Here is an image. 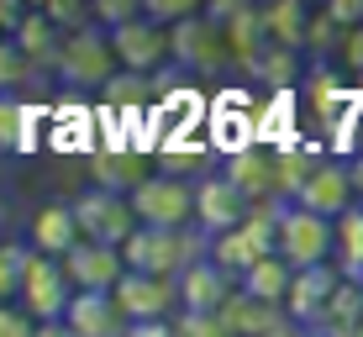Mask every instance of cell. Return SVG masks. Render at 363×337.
I'll use <instances>...</instances> for the list:
<instances>
[{
    "mask_svg": "<svg viewBox=\"0 0 363 337\" xmlns=\"http://www.w3.org/2000/svg\"><path fill=\"white\" fill-rule=\"evenodd\" d=\"M347 169H353V190H358V201H363V153H358V158H353Z\"/></svg>",
    "mask_w": 363,
    "mask_h": 337,
    "instance_id": "74e56055",
    "label": "cell"
},
{
    "mask_svg": "<svg viewBox=\"0 0 363 337\" xmlns=\"http://www.w3.org/2000/svg\"><path fill=\"white\" fill-rule=\"evenodd\" d=\"M227 53L237 58V69H253L258 58L269 53V32H264V6H247V0H237V11H232V21L227 27Z\"/></svg>",
    "mask_w": 363,
    "mask_h": 337,
    "instance_id": "ffe728a7",
    "label": "cell"
},
{
    "mask_svg": "<svg viewBox=\"0 0 363 337\" xmlns=\"http://www.w3.org/2000/svg\"><path fill=\"white\" fill-rule=\"evenodd\" d=\"M84 174H90V190L127 195V201L153 179V169H147V158L137 148H100V153L84 158Z\"/></svg>",
    "mask_w": 363,
    "mask_h": 337,
    "instance_id": "5bb4252c",
    "label": "cell"
},
{
    "mask_svg": "<svg viewBox=\"0 0 363 337\" xmlns=\"http://www.w3.org/2000/svg\"><path fill=\"white\" fill-rule=\"evenodd\" d=\"M0 337H37V321L21 306H6L0 311Z\"/></svg>",
    "mask_w": 363,
    "mask_h": 337,
    "instance_id": "836d02e7",
    "label": "cell"
},
{
    "mask_svg": "<svg viewBox=\"0 0 363 337\" xmlns=\"http://www.w3.org/2000/svg\"><path fill=\"white\" fill-rule=\"evenodd\" d=\"M206 158H211V148L200 143V137H169V143L158 148V174H169V179H184V174H195Z\"/></svg>",
    "mask_w": 363,
    "mask_h": 337,
    "instance_id": "83f0119b",
    "label": "cell"
},
{
    "mask_svg": "<svg viewBox=\"0 0 363 337\" xmlns=\"http://www.w3.org/2000/svg\"><path fill=\"white\" fill-rule=\"evenodd\" d=\"M211 253V243L200 237L195 227L190 232H164V227H137V237L121 248L132 274H153V280H179L190 264Z\"/></svg>",
    "mask_w": 363,
    "mask_h": 337,
    "instance_id": "6da1fadb",
    "label": "cell"
},
{
    "mask_svg": "<svg viewBox=\"0 0 363 337\" xmlns=\"http://www.w3.org/2000/svg\"><path fill=\"white\" fill-rule=\"evenodd\" d=\"M321 16H327L332 27H342V32H358L363 27V0H327Z\"/></svg>",
    "mask_w": 363,
    "mask_h": 337,
    "instance_id": "d6a6232c",
    "label": "cell"
},
{
    "mask_svg": "<svg viewBox=\"0 0 363 337\" xmlns=\"http://www.w3.org/2000/svg\"><path fill=\"white\" fill-rule=\"evenodd\" d=\"M269 337H306V332H300V327H290V321H284V327H279V332H269Z\"/></svg>",
    "mask_w": 363,
    "mask_h": 337,
    "instance_id": "f35d334b",
    "label": "cell"
},
{
    "mask_svg": "<svg viewBox=\"0 0 363 337\" xmlns=\"http://www.w3.org/2000/svg\"><path fill=\"white\" fill-rule=\"evenodd\" d=\"M279 258L295 274L337 264V221L311 216V211H300V206H284V216H279Z\"/></svg>",
    "mask_w": 363,
    "mask_h": 337,
    "instance_id": "277c9868",
    "label": "cell"
},
{
    "mask_svg": "<svg viewBox=\"0 0 363 337\" xmlns=\"http://www.w3.org/2000/svg\"><path fill=\"white\" fill-rule=\"evenodd\" d=\"M121 74L116 53H111V32L106 27H84L64 37V58H58V84L69 90H106L111 79Z\"/></svg>",
    "mask_w": 363,
    "mask_h": 337,
    "instance_id": "3957f363",
    "label": "cell"
},
{
    "mask_svg": "<svg viewBox=\"0 0 363 337\" xmlns=\"http://www.w3.org/2000/svg\"><path fill=\"white\" fill-rule=\"evenodd\" d=\"M279 216H284L279 201H274V206H253L237 232H227V237H216V243H211V258H216L232 280H242L247 269H258L264 258L279 253Z\"/></svg>",
    "mask_w": 363,
    "mask_h": 337,
    "instance_id": "7a4b0ae2",
    "label": "cell"
},
{
    "mask_svg": "<svg viewBox=\"0 0 363 337\" xmlns=\"http://www.w3.org/2000/svg\"><path fill=\"white\" fill-rule=\"evenodd\" d=\"M143 21V0H95V27L116 32V27H132Z\"/></svg>",
    "mask_w": 363,
    "mask_h": 337,
    "instance_id": "4dcf8cb0",
    "label": "cell"
},
{
    "mask_svg": "<svg viewBox=\"0 0 363 337\" xmlns=\"http://www.w3.org/2000/svg\"><path fill=\"white\" fill-rule=\"evenodd\" d=\"M174 284H179V311H190V316H216V311L232 301V290H237V280L211 253L200 258V264H190Z\"/></svg>",
    "mask_w": 363,
    "mask_h": 337,
    "instance_id": "2e32d148",
    "label": "cell"
},
{
    "mask_svg": "<svg viewBox=\"0 0 363 337\" xmlns=\"http://www.w3.org/2000/svg\"><path fill=\"white\" fill-rule=\"evenodd\" d=\"M300 211H311V216H327V221H342L347 211L358 206V190H353V169L347 164H332V158H321V169L311 174V184L300 190Z\"/></svg>",
    "mask_w": 363,
    "mask_h": 337,
    "instance_id": "9a60e30c",
    "label": "cell"
},
{
    "mask_svg": "<svg viewBox=\"0 0 363 337\" xmlns=\"http://www.w3.org/2000/svg\"><path fill=\"white\" fill-rule=\"evenodd\" d=\"M358 337H363V332H358Z\"/></svg>",
    "mask_w": 363,
    "mask_h": 337,
    "instance_id": "60d3db41",
    "label": "cell"
},
{
    "mask_svg": "<svg viewBox=\"0 0 363 337\" xmlns=\"http://www.w3.org/2000/svg\"><path fill=\"white\" fill-rule=\"evenodd\" d=\"M64 327H69L74 337H127L132 321L121 316V306L111 301V295H74Z\"/></svg>",
    "mask_w": 363,
    "mask_h": 337,
    "instance_id": "d6986e66",
    "label": "cell"
},
{
    "mask_svg": "<svg viewBox=\"0 0 363 337\" xmlns=\"http://www.w3.org/2000/svg\"><path fill=\"white\" fill-rule=\"evenodd\" d=\"M311 11L300 6V0H274V6H264V32L274 48H290V53H306L311 43Z\"/></svg>",
    "mask_w": 363,
    "mask_h": 337,
    "instance_id": "603a6c76",
    "label": "cell"
},
{
    "mask_svg": "<svg viewBox=\"0 0 363 337\" xmlns=\"http://www.w3.org/2000/svg\"><path fill=\"white\" fill-rule=\"evenodd\" d=\"M132 211L143 227H164V232H190L195 227V184L190 179H169L153 169V179L132 195Z\"/></svg>",
    "mask_w": 363,
    "mask_h": 337,
    "instance_id": "8992f818",
    "label": "cell"
},
{
    "mask_svg": "<svg viewBox=\"0 0 363 337\" xmlns=\"http://www.w3.org/2000/svg\"><path fill=\"white\" fill-rule=\"evenodd\" d=\"M300 69H306V64H300V53H290V48H274V43H269V53L258 58L253 69H247V79H258L269 95H290V90H295V79H300Z\"/></svg>",
    "mask_w": 363,
    "mask_h": 337,
    "instance_id": "484cf974",
    "label": "cell"
},
{
    "mask_svg": "<svg viewBox=\"0 0 363 337\" xmlns=\"http://www.w3.org/2000/svg\"><path fill=\"white\" fill-rule=\"evenodd\" d=\"M169 58L179 69H195V74H211L227 64V32L216 27V21L200 11V16L179 21V27L169 32Z\"/></svg>",
    "mask_w": 363,
    "mask_h": 337,
    "instance_id": "9c48e42d",
    "label": "cell"
},
{
    "mask_svg": "<svg viewBox=\"0 0 363 337\" xmlns=\"http://www.w3.org/2000/svg\"><path fill=\"white\" fill-rule=\"evenodd\" d=\"M27 264H32V243H6L0 248V295H6V306H16Z\"/></svg>",
    "mask_w": 363,
    "mask_h": 337,
    "instance_id": "f1b7e54d",
    "label": "cell"
},
{
    "mask_svg": "<svg viewBox=\"0 0 363 337\" xmlns=\"http://www.w3.org/2000/svg\"><path fill=\"white\" fill-rule=\"evenodd\" d=\"M27 243L37 248V253H48V258H58V264H64L74 248L84 243L79 221H74V206H69V201L43 206V211H37V216L27 221Z\"/></svg>",
    "mask_w": 363,
    "mask_h": 337,
    "instance_id": "ac0fdd59",
    "label": "cell"
},
{
    "mask_svg": "<svg viewBox=\"0 0 363 337\" xmlns=\"http://www.w3.org/2000/svg\"><path fill=\"white\" fill-rule=\"evenodd\" d=\"M347 274L337 269V264H321V269H306V274H295V284H290V301H284V321L300 332H316V321L327 316V306H332V295H337V284H342Z\"/></svg>",
    "mask_w": 363,
    "mask_h": 337,
    "instance_id": "7c38bea8",
    "label": "cell"
},
{
    "mask_svg": "<svg viewBox=\"0 0 363 337\" xmlns=\"http://www.w3.org/2000/svg\"><path fill=\"white\" fill-rule=\"evenodd\" d=\"M74 295H116V284L127 280V258L116 248H100V243H79L64 258Z\"/></svg>",
    "mask_w": 363,
    "mask_h": 337,
    "instance_id": "4fadbf2b",
    "label": "cell"
},
{
    "mask_svg": "<svg viewBox=\"0 0 363 337\" xmlns=\"http://www.w3.org/2000/svg\"><path fill=\"white\" fill-rule=\"evenodd\" d=\"M127 337H179V327L174 321H132Z\"/></svg>",
    "mask_w": 363,
    "mask_h": 337,
    "instance_id": "d590c367",
    "label": "cell"
},
{
    "mask_svg": "<svg viewBox=\"0 0 363 337\" xmlns=\"http://www.w3.org/2000/svg\"><path fill=\"white\" fill-rule=\"evenodd\" d=\"M247 211H253V206L237 195V184L227 179V174H206V179L195 184V232L206 237V243L237 232L247 221Z\"/></svg>",
    "mask_w": 363,
    "mask_h": 337,
    "instance_id": "ba28073f",
    "label": "cell"
},
{
    "mask_svg": "<svg viewBox=\"0 0 363 337\" xmlns=\"http://www.w3.org/2000/svg\"><path fill=\"white\" fill-rule=\"evenodd\" d=\"M0 84H6V95H21L27 84H43V74L32 69V58H21L16 48H0Z\"/></svg>",
    "mask_w": 363,
    "mask_h": 337,
    "instance_id": "f546056e",
    "label": "cell"
},
{
    "mask_svg": "<svg viewBox=\"0 0 363 337\" xmlns=\"http://www.w3.org/2000/svg\"><path fill=\"white\" fill-rule=\"evenodd\" d=\"M111 53L127 74H158L169 64V32L153 27V21H132V27H116L111 32Z\"/></svg>",
    "mask_w": 363,
    "mask_h": 337,
    "instance_id": "e0dca14e",
    "label": "cell"
},
{
    "mask_svg": "<svg viewBox=\"0 0 363 337\" xmlns=\"http://www.w3.org/2000/svg\"><path fill=\"white\" fill-rule=\"evenodd\" d=\"M174 327H179V337H232L227 321H221V311H216V316H190V311H179Z\"/></svg>",
    "mask_w": 363,
    "mask_h": 337,
    "instance_id": "1f68e13d",
    "label": "cell"
},
{
    "mask_svg": "<svg viewBox=\"0 0 363 337\" xmlns=\"http://www.w3.org/2000/svg\"><path fill=\"white\" fill-rule=\"evenodd\" d=\"M337 58H342L347 69H358V74H363V27L342 37V53H337Z\"/></svg>",
    "mask_w": 363,
    "mask_h": 337,
    "instance_id": "e575fe53",
    "label": "cell"
},
{
    "mask_svg": "<svg viewBox=\"0 0 363 337\" xmlns=\"http://www.w3.org/2000/svg\"><path fill=\"white\" fill-rule=\"evenodd\" d=\"M16 306L27 311L32 321H64L69 306H74L69 269L58 264V258H48V253H37V248H32V264H27V280H21Z\"/></svg>",
    "mask_w": 363,
    "mask_h": 337,
    "instance_id": "52a82bcc",
    "label": "cell"
},
{
    "mask_svg": "<svg viewBox=\"0 0 363 337\" xmlns=\"http://www.w3.org/2000/svg\"><path fill=\"white\" fill-rule=\"evenodd\" d=\"M290 284H295V269L274 253V258H264L258 269H247L242 280H237V290L253 295V301H264V306H279V311H284V301H290Z\"/></svg>",
    "mask_w": 363,
    "mask_h": 337,
    "instance_id": "d4e9b609",
    "label": "cell"
},
{
    "mask_svg": "<svg viewBox=\"0 0 363 337\" xmlns=\"http://www.w3.org/2000/svg\"><path fill=\"white\" fill-rule=\"evenodd\" d=\"M358 332H363V284L342 280L337 295H332V306H327V316H321L316 332H306V337H358Z\"/></svg>",
    "mask_w": 363,
    "mask_h": 337,
    "instance_id": "cb8c5ba5",
    "label": "cell"
},
{
    "mask_svg": "<svg viewBox=\"0 0 363 337\" xmlns=\"http://www.w3.org/2000/svg\"><path fill=\"white\" fill-rule=\"evenodd\" d=\"M221 321H227L232 337H269V332L284 327V311L253 301V295H242V290H232V301L221 306Z\"/></svg>",
    "mask_w": 363,
    "mask_h": 337,
    "instance_id": "44dd1931",
    "label": "cell"
},
{
    "mask_svg": "<svg viewBox=\"0 0 363 337\" xmlns=\"http://www.w3.org/2000/svg\"><path fill=\"white\" fill-rule=\"evenodd\" d=\"M48 148H58V153H100L95 148V111L90 106H53Z\"/></svg>",
    "mask_w": 363,
    "mask_h": 337,
    "instance_id": "7402d4cb",
    "label": "cell"
},
{
    "mask_svg": "<svg viewBox=\"0 0 363 337\" xmlns=\"http://www.w3.org/2000/svg\"><path fill=\"white\" fill-rule=\"evenodd\" d=\"M337 269L347 280H363V201L337 221Z\"/></svg>",
    "mask_w": 363,
    "mask_h": 337,
    "instance_id": "4316f807",
    "label": "cell"
},
{
    "mask_svg": "<svg viewBox=\"0 0 363 337\" xmlns=\"http://www.w3.org/2000/svg\"><path fill=\"white\" fill-rule=\"evenodd\" d=\"M111 301L121 306V316H127V321H174V316H179V284L127 269V280L116 284Z\"/></svg>",
    "mask_w": 363,
    "mask_h": 337,
    "instance_id": "8fae6325",
    "label": "cell"
},
{
    "mask_svg": "<svg viewBox=\"0 0 363 337\" xmlns=\"http://www.w3.org/2000/svg\"><path fill=\"white\" fill-rule=\"evenodd\" d=\"M74 221H79V232H84V243H100V248H127L132 237H137V211H132V201L127 195H106V190H90L84 184L79 195H74Z\"/></svg>",
    "mask_w": 363,
    "mask_h": 337,
    "instance_id": "5b68a950",
    "label": "cell"
},
{
    "mask_svg": "<svg viewBox=\"0 0 363 337\" xmlns=\"http://www.w3.org/2000/svg\"><path fill=\"white\" fill-rule=\"evenodd\" d=\"M358 284H363V280H358Z\"/></svg>",
    "mask_w": 363,
    "mask_h": 337,
    "instance_id": "ab89813d",
    "label": "cell"
},
{
    "mask_svg": "<svg viewBox=\"0 0 363 337\" xmlns=\"http://www.w3.org/2000/svg\"><path fill=\"white\" fill-rule=\"evenodd\" d=\"M21 21H27V16H21V6H16V0H0V27H6L11 37H16V27H21Z\"/></svg>",
    "mask_w": 363,
    "mask_h": 337,
    "instance_id": "8d00e7d4",
    "label": "cell"
},
{
    "mask_svg": "<svg viewBox=\"0 0 363 337\" xmlns=\"http://www.w3.org/2000/svg\"><path fill=\"white\" fill-rule=\"evenodd\" d=\"M221 174L237 184V195H242L247 206H274L279 201V153H274L269 143H253L242 148V153H232Z\"/></svg>",
    "mask_w": 363,
    "mask_h": 337,
    "instance_id": "30bf717a",
    "label": "cell"
}]
</instances>
